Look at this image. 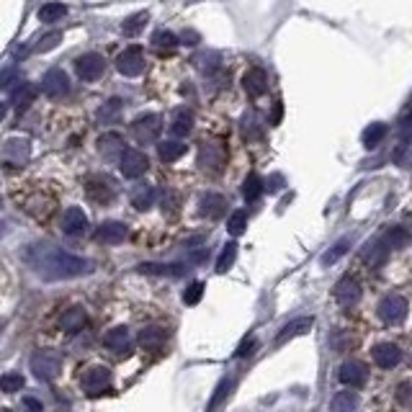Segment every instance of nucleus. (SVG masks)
Here are the masks:
<instances>
[{
    "label": "nucleus",
    "mask_w": 412,
    "mask_h": 412,
    "mask_svg": "<svg viewBox=\"0 0 412 412\" xmlns=\"http://www.w3.org/2000/svg\"><path fill=\"white\" fill-rule=\"evenodd\" d=\"M229 389H232V379H224V382L217 387V391H214V397H212V402H209V412H217V407L227 399V394H229Z\"/></svg>",
    "instance_id": "obj_42"
},
{
    "label": "nucleus",
    "mask_w": 412,
    "mask_h": 412,
    "mask_svg": "<svg viewBox=\"0 0 412 412\" xmlns=\"http://www.w3.org/2000/svg\"><path fill=\"white\" fill-rule=\"evenodd\" d=\"M23 407H26V410H31V412H42V405H39V402H36L34 397H26V399H23Z\"/></svg>",
    "instance_id": "obj_52"
},
{
    "label": "nucleus",
    "mask_w": 412,
    "mask_h": 412,
    "mask_svg": "<svg viewBox=\"0 0 412 412\" xmlns=\"http://www.w3.org/2000/svg\"><path fill=\"white\" fill-rule=\"evenodd\" d=\"M127 237H129V227L124 222H103V224L96 229V240L106 242V245H121Z\"/></svg>",
    "instance_id": "obj_16"
},
{
    "label": "nucleus",
    "mask_w": 412,
    "mask_h": 412,
    "mask_svg": "<svg viewBox=\"0 0 412 412\" xmlns=\"http://www.w3.org/2000/svg\"><path fill=\"white\" fill-rule=\"evenodd\" d=\"M242 135L248 137V139H256V137H261V127L256 124V116L248 114L245 119H242Z\"/></svg>",
    "instance_id": "obj_48"
},
{
    "label": "nucleus",
    "mask_w": 412,
    "mask_h": 412,
    "mask_svg": "<svg viewBox=\"0 0 412 412\" xmlns=\"http://www.w3.org/2000/svg\"><path fill=\"white\" fill-rule=\"evenodd\" d=\"M31 371L39 382H52L62 371V355L57 350H36L31 355Z\"/></svg>",
    "instance_id": "obj_3"
},
{
    "label": "nucleus",
    "mask_w": 412,
    "mask_h": 412,
    "mask_svg": "<svg viewBox=\"0 0 412 412\" xmlns=\"http://www.w3.org/2000/svg\"><path fill=\"white\" fill-rule=\"evenodd\" d=\"M137 341H139V345H142V348L157 350V348H163V343L168 341V333H165L163 327H144Z\"/></svg>",
    "instance_id": "obj_25"
},
{
    "label": "nucleus",
    "mask_w": 412,
    "mask_h": 412,
    "mask_svg": "<svg viewBox=\"0 0 412 412\" xmlns=\"http://www.w3.org/2000/svg\"><path fill=\"white\" fill-rule=\"evenodd\" d=\"M374 361L382 366V369H394L399 361H402V350L394 345V343H379L374 348Z\"/></svg>",
    "instance_id": "obj_21"
},
{
    "label": "nucleus",
    "mask_w": 412,
    "mask_h": 412,
    "mask_svg": "<svg viewBox=\"0 0 412 412\" xmlns=\"http://www.w3.org/2000/svg\"><path fill=\"white\" fill-rule=\"evenodd\" d=\"M16 78H18V67H13V64L3 67V70H0V91H6V88L13 86Z\"/></svg>",
    "instance_id": "obj_47"
},
{
    "label": "nucleus",
    "mask_w": 412,
    "mask_h": 412,
    "mask_svg": "<svg viewBox=\"0 0 412 412\" xmlns=\"http://www.w3.org/2000/svg\"><path fill=\"white\" fill-rule=\"evenodd\" d=\"M103 72H106V59L101 57V55H96V52L75 59V75H78L80 80H86V83L101 80Z\"/></svg>",
    "instance_id": "obj_7"
},
{
    "label": "nucleus",
    "mask_w": 412,
    "mask_h": 412,
    "mask_svg": "<svg viewBox=\"0 0 412 412\" xmlns=\"http://www.w3.org/2000/svg\"><path fill=\"white\" fill-rule=\"evenodd\" d=\"M62 16H67V6H64V3H44V6L39 8V18L47 23L59 21Z\"/></svg>",
    "instance_id": "obj_37"
},
{
    "label": "nucleus",
    "mask_w": 412,
    "mask_h": 412,
    "mask_svg": "<svg viewBox=\"0 0 412 412\" xmlns=\"http://www.w3.org/2000/svg\"><path fill=\"white\" fill-rule=\"evenodd\" d=\"M201 297H204V284H201V281H193V284L183 292V302H185V304H199Z\"/></svg>",
    "instance_id": "obj_46"
},
{
    "label": "nucleus",
    "mask_w": 412,
    "mask_h": 412,
    "mask_svg": "<svg viewBox=\"0 0 412 412\" xmlns=\"http://www.w3.org/2000/svg\"><path fill=\"white\" fill-rule=\"evenodd\" d=\"M80 384H83L86 394H101L111 387V371L103 369V366H91V369H86Z\"/></svg>",
    "instance_id": "obj_11"
},
{
    "label": "nucleus",
    "mask_w": 412,
    "mask_h": 412,
    "mask_svg": "<svg viewBox=\"0 0 412 412\" xmlns=\"http://www.w3.org/2000/svg\"><path fill=\"white\" fill-rule=\"evenodd\" d=\"M157 155L163 157L165 163H173V160L185 155V144L181 139H165V142L157 144Z\"/></svg>",
    "instance_id": "obj_32"
},
{
    "label": "nucleus",
    "mask_w": 412,
    "mask_h": 412,
    "mask_svg": "<svg viewBox=\"0 0 412 412\" xmlns=\"http://www.w3.org/2000/svg\"><path fill=\"white\" fill-rule=\"evenodd\" d=\"M178 42H181V39H178L173 31L160 29V31H155V34H152V47H155L160 55H171V52L178 47Z\"/></svg>",
    "instance_id": "obj_31"
},
{
    "label": "nucleus",
    "mask_w": 412,
    "mask_h": 412,
    "mask_svg": "<svg viewBox=\"0 0 412 412\" xmlns=\"http://www.w3.org/2000/svg\"><path fill=\"white\" fill-rule=\"evenodd\" d=\"M108 350H114V353H129L132 350V335H129L127 327H111L103 338Z\"/></svg>",
    "instance_id": "obj_20"
},
{
    "label": "nucleus",
    "mask_w": 412,
    "mask_h": 412,
    "mask_svg": "<svg viewBox=\"0 0 412 412\" xmlns=\"http://www.w3.org/2000/svg\"><path fill=\"white\" fill-rule=\"evenodd\" d=\"M358 394L355 391H341L335 394L333 402H330V412H358Z\"/></svg>",
    "instance_id": "obj_29"
},
{
    "label": "nucleus",
    "mask_w": 412,
    "mask_h": 412,
    "mask_svg": "<svg viewBox=\"0 0 412 412\" xmlns=\"http://www.w3.org/2000/svg\"><path fill=\"white\" fill-rule=\"evenodd\" d=\"M59 42H62V34H52L50 39H42V42L36 44V50H39V52H47V50H52V47H57Z\"/></svg>",
    "instance_id": "obj_51"
},
{
    "label": "nucleus",
    "mask_w": 412,
    "mask_h": 412,
    "mask_svg": "<svg viewBox=\"0 0 412 412\" xmlns=\"http://www.w3.org/2000/svg\"><path fill=\"white\" fill-rule=\"evenodd\" d=\"M160 129H163L160 114H142L132 121L129 132H132V137H135L139 144H147V142H155L157 137H160Z\"/></svg>",
    "instance_id": "obj_5"
},
{
    "label": "nucleus",
    "mask_w": 412,
    "mask_h": 412,
    "mask_svg": "<svg viewBox=\"0 0 412 412\" xmlns=\"http://www.w3.org/2000/svg\"><path fill=\"white\" fill-rule=\"evenodd\" d=\"M227 163V149L219 139H206L199 147V165L209 173H219Z\"/></svg>",
    "instance_id": "obj_4"
},
{
    "label": "nucleus",
    "mask_w": 412,
    "mask_h": 412,
    "mask_svg": "<svg viewBox=\"0 0 412 412\" xmlns=\"http://www.w3.org/2000/svg\"><path fill=\"white\" fill-rule=\"evenodd\" d=\"M261 193H263V178L253 173V176H248V181L242 183V196H245V201L253 204V201L261 199Z\"/></svg>",
    "instance_id": "obj_35"
},
{
    "label": "nucleus",
    "mask_w": 412,
    "mask_h": 412,
    "mask_svg": "<svg viewBox=\"0 0 412 412\" xmlns=\"http://www.w3.org/2000/svg\"><path fill=\"white\" fill-rule=\"evenodd\" d=\"M245 227H248V214L245 212H232V217L227 219V232L232 237L242 235L245 232Z\"/></svg>",
    "instance_id": "obj_41"
},
{
    "label": "nucleus",
    "mask_w": 412,
    "mask_h": 412,
    "mask_svg": "<svg viewBox=\"0 0 412 412\" xmlns=\"http://www.w3.org/2000/svg\"><path fill=\"white\" fill-rule=\"evenodd\" d=\"M0 152H3V160H6V163L21 165L29 160L31 142L26 137H8L6 142H3V147H0Z\"/></svg>",
    "instance_id": "obj_10"
},
{
    "label": "nucleus",
    "mask_w": 412,
    "mask_h": 412,
    "mask_svg": "<svg viewBox=\"0 0 412 412\" xmlns=\"http://www.w3.org/2000/svg\"><path fill=\"white\" fill-rule=\"evenodd\" d=\"M338 379H341V384H345V387H363V384L369 382V369H366V363H361V361H345V363H341V369H338Z\"/></svg>",
    "instance_id": "obj_13"
},
{
    "label": "nucleus",
    "mask_w": 412,
    "mask_h": 412,
    "mask_svg": "<svg viewBox=\"0 0 412 412\" xmlns=\"http://www.w3.org/2000/svg\"><path fill=\"white\" fill-rule=\"evenodd\" d=\"M387 253H389V248H387V242L382 240V237H377V240H371L366 248H363L361 253V261L369 268H377V265H382L384 261H387Z\"/></svg>",
    "instance_id": "obj_22"
},
{
    "label": "nucleus",
    "mask_w": 412,
    "mask_h": 412,
    "mask_svg": "<svg viewBox=\"0 0 412 412\" xmlns=\"http://www.w3.org/2000/svg\"><path fill=\"white\" fill-rule=\"evenodd\" d=\"M3 412H13V410H3Z\"/></svg>",
    "instance_id": "obj_56"
},
{
    "label": "nucleus",
    "mask_w": 412,
    "mask_h": 412,
    "mask_svg": "<svg viewBox=\"0 0 412 412\" xmlns=\"http://www.w3.org/2000/svg\"><path fill=\"white\" fill-rule=\"evenodd\" d=\"M124 139H121V135H116V132H103V135L98 137V152L103 160H116V157H121V152H124Z\"/></svg>",
    "instance_id": "obj_19"
},
{
    "label": "nucleus",
    "mask_w": 412,
    "mask_h": 412,
    "mask_svg": "<svg viewBox=\"0 0 412 412\" xmlns=\"http://www.w3.org/2000/svg\"><path fill=\"white\" fill-rule=\"evenodd\" d=\"M333 294L341 307H353V304H358V299H361V284H358L353 276H345L335 284Z\"/></svg>",
    "instance_id": "obj_14"
},
{
    "label": "nucleus",
    "mask_w": 412,
    "mask_h": 412,
    "mask_svg": "<svg viewBox=\"0 0 412 412\" xmlns=\"http://www.w3.org/2000/svg\"><path fill=\"white\" fill-rule=\"evenodd\" d=\"M256 345H258L256 338H245V341H242V345L237 348V358H245V355H250L253 350H256Z\"/></svg>",
    "instance_id": "obj_50"
},
{
    "label": "nucleus",
    "mask_w": 412,
    "mask_h": 412,
    "mask_svg": "<svg viewBox=\"0 0 412 412\" xmlns=\"http://www.w3.org/2000/svg\"><path fill=\"white\" fill-rule=\"evenodd\" d=\"M242 88L248 96L253 98H261L265 91H268V78H265V72L261 67H250L245 75H242Z\"/></svg>",
    "instance_id": "obj_17"
},
{
    "label": "nucleus",
    "mask_w": 412,
    "mask_h": 412,
    "mask_svg": "<svg viewBox=\"0 0 412 412\" xmlns=\"http://www.w3.org/2000/svg\"><path fill=\"white\" fill-rule=\"evenodd\" d=\"M86 322H88L86 309H80V307H70V309H67V312L62 314V320H59V325H62L64 333L75 335V333H80V330L86 327Z\"/></svg>",
    "instance_id": "obj_24"
},
{
    "label": "nucleus",
    "mask_w": 412,
    "mask_h": 412,
    "mask_svg": "<svg viewBox=\"0 0 412 412\" xmlns=\"http://www.w3.org/2000/svg\"><path fill=\"white\" fill-rule=\"evenodd\" d=\"M155 201H157V191L152 185H144V188H139L132 196V206H135L137 212H147L149 206H155Z\"/></svg>",
    "instance_id": "obj_33"
},
{
    "label": "nucleus",
    "mask_w": 412,
    "mask_h": 412,
    "mask_svg": "<svg viewBox=\"0 0 412 412\" xmlns=\"http://www.w3.org/2000/svg\"><path fill=\"white\" fill-rule=\"evenodd\" d=\"M0 206H3V199H0Z\"/></svg>",
    "instance_id": "obj_57"
},
{
    "label": "nucleus",
    "mask_w": 412,
    "mask_h": 412,
    "mask_svg": "<svg viewBox=\"0 0 412 412\" xmlns=\"http://www.w3.org/2000/svg\"><path fill=\"white\" fill-rule=\"evenodd\" d=\"M281 114H284V108H281V103H276V106H273V114H270V124H278V121H281Z\"/></svg>",
    "instance_id": "obj_54"
},
{
    "label": "nucleus",
    "mask_w": 412,
    "mask_h": 412,
    "mask_svg": "<svg viewBox=\"0 0 412 412\" xmlns=\"http://www.w3.org/2000/svg\"><path fill=\"white\" fill-rule=\"evenodd\" d=\"M139 270L152 276H185V265L181 263H142Z\"/></svg>",
    "instance_id": "obj_27"
},
{
    "label": "nucleus",
    "mask_w": 412,
    "mask_h": 412,
    "mask_svg": "<svg viewBox=\"0 0 412 412\" xmlns=\"http://www.w3.org/2000/svg\"><path fill=\"white\" fill-rule=\"evenodd\" d=\"M149 171V160L144 152H139V149H124L121 152V173H124V178H142L144 173Z\"/></svg>",
    "instance_id": "obj_9"
},
{
    "label": "nucleus",
    "mask_w": 412,
    "mask_h": 412,
    "mask_svg": "<svg viewBox=\"0 0 412 412\" xmlns=\"http://www.w3.org/2000/svg\"><path fill=\"white\" fill-rule=\"evenodd\" d=\"M86 229H88L86 212H83L80 206H70L62 217V232L67 237H80V235H86Z\"/></svg>",
    "instance_id": "obj_15"
},
{
    "label": "nucleus",
    "mask_w": 412,
    "mask_h": 412,
    "mask_svg": "<svg viewBox=\"0 0 412 412\" xmlns=\"http://www.w3.org/2000/svg\"><path fill=\"white\" fill-rule=\"evenodd\" d=\"M387 137V124H382V121H374V124H369V127L363 129L361 135V142L366 149H374L382 144V139Z\"/></svg>",
    "instance_id": "obj_28"
},
{
    "label": "nucleus",
    "mask_w": 412,
    "mask_h": 412,
    "mask_svg": "<svg viewBox=\"0 0 412 412\" xmlns=\"http://www.w3.org/2000/svg\"><path fill=\"white\" fill-rule=\"evenodd\" d=\"M181 42H185V44H199V34H196V31H183Z\"/></svg>",
    "instance_id": "obj_53"
},
{
    "label": "nucleus",
    "mask_w": 412,
    "mask_h": 412,
    "mask_svg": "<svg viewBox=\"0 0 412 412\" xmlns=\"http://www.w3.org/2000/svg\"><path fill=\"white\" fill-rule=\"evenodd\" d=\"M86 196L98 206H108L114 204L116 196H119V185L111 176L106 173H96L86 181Z\"/></svg>",
    "instance_id": "obj_2"
},
{
    "label": "nucleus",
    "mask_w": 412,
    "mask_h": 412,
    "mask_svg": "<svg viewBox=\"0 0 412 412\" xmlns=\"http://www.w3.org/2000/svg\"><path fill=\"white\" fill-rule=\"evenodd\" d=\"M116 70L124 75V78H139L144 72V50L142 47H127L116 57Z\"/></svg>",
    "instance_id": "obj_6"
},
{
    "label": "nucleus",
    "mask_w": 412,
    "mask_h": 412,
    "mask_svg": "<svg viewBox=\"0 0 412 412\" xmlns=\"http://www.w3.org/2000/svg\"><path fill=\"white\" fill-rule=\"evenodd\" d=\"M348 248H350V240H338V242L333 245V248H330V250L325 253V256H322V265H333L335 261H338V258L348 253Z\"/></svg>",
    "instance_id": "obj_40"
},
{
    "label": "nucleus",
    "mask_w": 412,
    "mask_h": 412,
    "mask_svg": "<svg viewBox=\"0 0 412 412\" xmlns=\"http://www.w3.org/2000/svg\"><path fill=\"white\" fill-rule=\"evenodd\" d=\"M309 327H312V317H302V320L289 322V325L276 335V345H284V343H289L292 338H297V335H304Z\"/></svg>",
    "instance_id": "obj_26"
},
{
    "label": "nucleus",
    "mask_w": 412,
    "mask_h": 412,
    "mask_svg": "<svg viewBox=\"0 0 412 412\" xmlns=\"http://www.w3.org/2000/svg\"><path fill=\"white\" fill-rule=\"evenodd\" d=\"M119 111H121V101L119 98H111L108 103L98 108V121L101 124H108V121H116L119 119Z\"/></svg>",
    "instance_id": "obj_39"
},
{
    "label": "nucleus",
    "mask_w": 412,
    "mask_h": 412,
    "mask_svg": "<svg viewBox=\"0 0 412 412\" xmlns=\"http://www.w3.org/2000/svg\"><path fill=\"white\" fill-rule=\"evenodd\" d=\"M147 11H139V13H135V16H129L127 21H124V34L127 36H137L139 31L144 29V23H147Z\"/></svg>",
    "instance_id": "obj_38"
},
{
    "label": "nucleus",
    "mask_w": 412,
    "mask_h": 412,
    "mask_svg": "<svg viewBox=\"0 0 412 412\" xmlns=\"http://www.w3.org/2000/svg\"><path fill=\"white\" fill-rule=\"evenodd\" d=\"M23 377L21 374H6V377L0 379V389L3 391H21L23 389Z\"/></svg>",
    "instance_id": "obj_44"
},
{
    "label": "nucleus",
    "mask_w": 412,
    "mask_h": 412,
    "mask_svg": "<svg viewBox=\"0 0 412 412\" xmlns=\"http://www.w3.org/2000/svg\"><path fill=\"white\" fill-rule=\"evenodd\" d=\"M23 261L44 281H64V278H80L96 270V263L88 258L52 245V242H34L23 250Z\"/></svg>",
    "instance_id": "obj_1"
},
{
    "label": "nucleus",
    "mask_w": 412,
    "mask_h": 412,
    "mask_svg": "<svg viewBox=\"0 0 412 412\" xmlns=\"http://www.w3.org/2000/svg\"><path fill=\"white\" fill-rule=\"evenodd\" d=\"M227 212V199L222 193H204L199 201V214L206 219H219Z\"/></svg>",
    "instance_id": "obj_18"
},
{
    "label": "nucleus",
    "mask_w": 412,
    "mask_h": 412,
    "mask_svg": "<svg viewBox=\"0 0 412 412\" xmlns=\"http://www.w3.org/2000/svg\"><path fill=\"white\" fill-rule=\"evenodd\" d=\"M379 317H382V322H387V325L402 322L407 317V299L397 297V294L384 297L382 302H379Z\"/></svg>",
    "instance_id": "obj_8"
},
{
    "label": "nucleus",
    "mask_w": 412,
    "mask_h": 412,
    "mask_svg": "<svg viewBox=\"0 0 412 412\" xmlns=\"http://www.w3.org/2000/svg\"><path fill=\"white\" fill-rule=\"evenodd\" d=\"M382 240L387 242V248L389 250H399V248H407L410 245V232L405 227H389L387 232L382 235Z\"/></svg>",
    "instance_id": "obj_30"
},
{
    "label": "nucleus",
    "mask_w": 412,
    "mask_h": 412,
    "mask_svg": "<svg viewBox=\"0 0 412 412\" xmlns=\"http://www.w3.org/2000/svg\"><path fill=\"white\" fill-rule=\"evenodd\" d=\"M235 258H237V245L235 242H227L222 248L219 258H217V273H227L232 268V263H235Z\"/></svg>",
    "instance_id": "obj_36"
},
{
    "label": "nucleus",
    "mask_w": 412,
    "mask_h": 412,
    "mask_svg": "<svg viewBox=\"0 0 412 412\" xmlns=\"http://www.w3.org/2000/svg\"><path fill=\"white\" fill-rule=\"evenodd\" d=\"M399 139H402V144L412 142V114L399 119Z\"/></svg>",
    "instance_id": "obj_49"
},
{
    "label": "nucleus",
    "mask_w": 412,
    "mask_h": 412,
    "mask_svg": "<svg viewBox=\"0 0 412 412\" xmlns=\"http://www.w3.org/2000/svg\"><path fill=\"white\" fill-rule=\"evenodd\" d=\"M397 405L405 407V410H412V382H402L397 384Z\"/></svg>",
    "instance_id": "obj_43"
},
{
    "label": "nucleus",
    "mask_w": 412,
    "mask_h": 412,
    "mask_svg": "<svg viewBox=\"0 0 412 412\" xmlns=\"http://www.w3.org/2000/svg\"><path fill=\"white\" fill-rule=\"evenodd\" d=\"M6 119V103H0V121Z\"/></svg>",
    "instance_id": "obj_55"
},
{
    "label": "nucleus",
    "mask_w": 412,
    "mask_h": 412,
    "mask_svg": "<svg viewBox=\"0 0 412 412\" xmlns=\"http://www.w3.org/2000/svg\"><path fill=\"white\" fill-rule=\"evenodd\" d=\"M219 64V57L214 55V52H206V55H199L196 57V67H199L201 72H206V75H212V70Z\"/></svg>",
    "instance_id": "obj_45"
},
{
    "label": "nucleus",
    "mask_w": 412,
    "mask_h": 412,
    "mask_svg": "<svg viewBox=\"0 0 412 412\" xmlns=\"http://www.w3.org/2000/svg\"><path fill=\"white\" fill-rule=\"evenodd\" d=\"M34 98H36V88L29 86V83H26V86H21L18 91L13 93L16 111H18V114H23V111H26V108H29L31 103H34Z\"/></svg>",
    "instance_id": "obj_34"
},
{
    "label": "nucleus",
    "mask_w": 412,
    "mask_h": 412,
    "mask_svg": "<svg viewBox=\"0 0 412 412\" xmlns=\"http://www.w3.org/2000/svg\"><path fill=\"white\" fill-rule=\"evenodd\" d=\"M193 129V111L191 108H176V114H173V121H171V135L176 139L181 137H188Z\"/></svg>",
    "instance_id": "obj_23"
},
{
    "label": "nucleus",
    "mask_w": 412,
    "mask_h": 412,
    "mask_svg": "<svg viewBox=\"0 0 412 412\" xmlns=\"http://www.w3.org/2000/svg\"><path fill=\"white\" fill-rule=\"evenodd\" d=\"M42 91L52 98H62L70 93V80H67V72L55 67V70H47L42 78Z\"/></svg>",
    "instance_id": "obj_12"
}]
</instances>
